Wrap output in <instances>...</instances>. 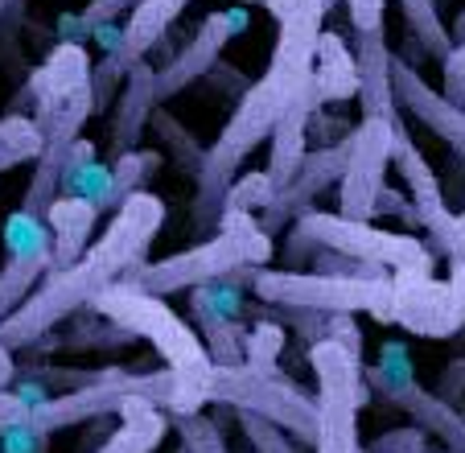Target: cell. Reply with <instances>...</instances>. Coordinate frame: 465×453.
<instances>
[{"mask_svg":"<svg viewBox=\"0 0 465 453\" xmlns=\"http://www.w3.org/2000/svg\"><path fill=\"white\" fill-rule=\"evenodd\" d=\"M445 91H449V104L465 99V42H457L445 58Z\"/></svg>","mask_w":465,"mask_h":453,"instance_id":"4316f807","label":"cell"},{"mask_svg":"<svg viewBox=\"0 0 465 453\" xmlns=\"http://www.w3.org/2000/svg\"><path fill=\"white\" fill-rule=\"evenodd\" d=\"M157 104V75H153L149 66H132L128 75V91H124V107L120 116H115V148H128L132 136L141 132L144 116H149V107Z\"/></svg>","mask_w":465,"mask_h":453,"instance_id":"ac0fdd59","label":"cell"},{"mask_svg":"<svg viewBox=\"0 0 465 453\" xmlns=\"http://www.w3.org/2000/svg\"><path fill=\"white\" fill-rule=\"evenodd\" d=\"M91 309L112 317L124 334L149 338L153 347L165 355V363H169L165 371H173V375H206L211 371V358H206V347L198 342V334H193L161 297L141 293V288H132L128 280H120V285L107 288Z\"/></svg>","mask_w":465,"mask_h":453,"instance_id":"8992f818","label":"cell"},{"mask_svg":"<svg viewBox=\"0 0 465 453\" xmlns=\"http://www.w3.org/2000/svg\"><path fill=\"white\" fill-rule=\"evenodd\" d=\"M359 37H383V0H346Z\"/></svg>","mask_w":465,"mask_h":453,"instance_id":"484cf974","label":"cell"},{"mask_svg":"<svg viewBox=\"0 0 465 453\" xmlns=\"http://www.w3.org/2000/svg\"><path fill=\"white\" fill-rule=\"evenodd\" d=\"M169 433V417L161 408H153L149 400H132L120 412V425L112 428L104 445L95 453H153Z\"/></svg>","mask_w":465,"mask_h":453,"instance_id":"9a60e30c","label":"cell"},{"mask_svg":"<svg viewBox=\"0 0 465 453\" xmlns=\"http://www.w3.org/2000/svg\"><path fill=\"white\" fill-rule=\"evenodd\" d=\"M395 128L400 120H362L359 132L346 140V166H342V202H338V218L346 223H367L379 210V194H383V169L391 161Z\"/></svg>","mask_w":465,"mask_h":453,"instance_id":"9c48e42d","label":"cell"},{"mask_svg":"<svg viewBox=\"0 0 465 453\" xmlns=\"http://www.w3.org/2000/svg\"><path fill=\"white\" fill-rule=\"evenodd\" d=\"M424 449V433L420 428H395V433H387L383 441H375V453H420Z\"/></svg>","mask_w":465,"mask_h":453,"instance_id":"83f0119b","label":"cell"},{"mask_svg":"<svg viewBox=\"0 0 465 453\" xmlns=\"http://www.w3.org/2000/svg\"><path fill=\"white\" fill-rule=\"evenodd\" d=\"M235 417H239V425H243L247 441L255 445V453H297L292 441H289V433H284L281 425L255 417V412H235Z\"/></svg>","mask_w":465,"mask_h":453,"instance_id":"603a6c76","label":"cell"},{"mask_svg":"<svg viewBox=\"0 0 465 453\" xmlns=\"http://www.w3.org/2000/svg\"><path fill=\"white\" fill-rule=\"evenodd\" d=\"M400 5H404V17H408V25L416 29V37H420L424 50L437 54V58H449L453 37H449V29L440 25L437 0H400Z\"/></svg>","mask_w":465,"mask_h":453,"instance_id":"ffe728a7","label":"cell"},{"mask_svg":"<svg viewBox=\"0 0 465 453\" xmlns=\"http://www.w3.org/2000/svg\"><path fill=\"white\" fill-rule=\"evenodd\" d=\"M239 29H247V9L243 5H227V9H219L214 17H206V25L198 29V37H193V42L173 58V66H165L157 75V99L177 96L185 83H193L198 75H206V66L214 62V54H219L223 45L239 34Z\"/></svg>","mask_w":465,"mask_h":453,"instance_id":"7c38bea8","label":"cell"},{"mask_svg":"<svg viewBox=\"0 0 465 453\" xmlns=\"http://www.w3.org/2000/svg\"><path fill=\"white\" fill-rule=\"evenodd\" d=\"M272 198H276V190H272V182H268V174L260 169V174H247L243 182L231 186L227 198H223V202H227L223 210H243V215H247L252 206H268Z\"/></svg>","mask_w":465,"mask_h":453,"instance_id":"cb8c5ba5","label":"cell"},{"mask_svg":"<svg viewBox=\"0 0 465 453\" xmlns=\"http://www.w3.org/2000/svg\"><path fill=\"white\" fill-rule=\"evenodd\" d=\"M177 433H182V445L190 453H231L227 441H223L219 425H214L211 417H203V412H193V417H173Z\"/></svg>","mask_w":465,"mask_h":453,"instance_id":"7402d4cb","label":"cell"},{"mask_svg":"<svg viewBox=\"0 0 465 453\" xmlns=\"http://www.w3.org/2000/svg\"><path fill=\"white\" fill-rule=\"evenodd\" d=\"M268 256H272L268 231L243 210H223V226L214 239H206L203 247H190L182 256H169L161 264H141L128 277V285L141 288V293L165 297L177 293V288H198L206 280L260 268V264H268Z\"/></svg>","mask_w":465,"mask_h":453,"instance_id":"3957f363","label":"cell"},{"mask_svg":"<svg viewBox=\"0 0 465 453\" xmlns=\"http://www.w3.org/2000/svg\"><path fill=\"white\" fill-rule=\"evenodd\" d=\"M325 244L334 256L371 264V268H391L395 280H420L432 277V252L412 236H391L375 231L367 223H346L334 215H309L297 223V244Z\"/></svg>","mask_w":465,"mask_h":453,"instance_id":"52a82bcc","label":"cell"},{"mask_svg":"<svg viewBox=\"0 0 465 453\" xmlns=\"http://www.w3.org/2000/svg\"><path fill=\"white\" fill-rule=\"evenodd\" d=\"M263 5L281 21L272 70H268L255 87H247L235 116H231L227 128H223L219 145L206 153L203 186H198V210H206V215L227 198L235 166H243L247 153H252L263 136H272L276 120H281L292 104H301V99L309 96V87H313L317 37H322V17L330 5H325V0H263Z\"/></svg>","mask_w":465,"mask_h":453,"instance_id":"6da1fadb","label":"cell"},{"mask_svg":"<svg viewBox=\"0 0 465 453\" xmlns=\"http://www.w3.org/2000/svg\"><path fill=\"white\" fill-rule=\"evenodd\" d=\"M391 96H400V104L412 107L429 128H437L465 157V107L461 104H449L445 96H432V91L416 79V70L395 58H391Z\"/></svg>","mask_w":465,"mask_h":453,"instance_id":"4fadbf2b","label":"cell"},{"mask_svg":"<svg viewBox=\"0 0 465 453\" xmlns=\"http://www.w3.org/2000/svg\"><path fill=\"white\" fill-rule=\"evenodd\" d=\"M0 244H5V256H9L5 268H0V322H5L54 272V236L42 215L13 210L0 223Z\"/></svg>","mask_w":465,"mask_h":453,"instance_id":"ba28073f","label":"cell"},{"mask_svg":"<svg viewBox=\"0 0 465 453\" xmlns=\"http://www.w3.org/2000/svg\"><path fill=\"white\" fill-rule=\"evenodd\" d=\"M367 375H371V384H375L391 404H400V396H404L408 388H416L412 355H408L404 342H383V350H379V363L371 367Z\"/></svg>","mask_w":465,"mask_h":453,"instance_id":"d6986e66","label":"cell"},{"mask_svg":"<svg viewBox=\"0 0 465 453\" xmlns=\"http://www.w3.org/2000/svg\"><path fill=\"white\" fill-rule=\"evenodd\" d=\"M124 5H132V0H91V9L83 13V25L87 29H95V25H104L112 13H120Z\"/></svg>","mask_w":465,"mask_h":453,"instance_id":"f1b7e54d","label":"cell"},{"mask_svg":"<svg viewBox=\"0 0 465 453\" xmlns=\"http://www.w3.org/2000/svg\"><path fill=\"white\" fill-rule=\"evenodd\" d=\"M177 453H190V449H185V445H182V449H177Z\"/></svg>","mask_w":465,"mask_h":453,"instance_id":"4dcf8cb0","label":"cell"},{"mask_svg":"<svg viewBox=\"0 0 465 453\" xmlns=\"http://www.w3.org/2000/svg\"><path fill=\"white\" fill-rule=\"evenodd\" d=\"M0 453H45V433L29 420L17 425H0Z\"/></svg>","mask_w":465,"mask_h":453,"instance_id":"d4e9b609","label":"cell"},{"mask_svg":"<svg viewBox=\"0 0 465 453\" xmlns=\"http://www.w3.org/2000/svg\"><path fill=\"white\" fill-rule=\"evenodd\" d=\"M161 223H165V202L153 198V194H141V190L128 194V198L115 206V218L104 231V239L87 244V252L74 264L50 272V277L29 293L25 306L0 322V347L21 350V347H29V342H37L42 334H50L54 326H62L71 314L95 306L107 288L128 280L132 272L144 264Z\"/></svg>","mask_w":465,"mask_h":453,"instance_id":"7a4b0ae2","label":"cell"},{"mask_svg":"<svg viewBox=\"0 0 465 453\" xmlns=\"http://www.w3.org/2000/svg\"><path fill=\"white\" fill-rule=\"evenodd\" d=\"M391 161L400 166L408 190H412V206L420 215V223L432 231V244H437L440 256H449L453 264H465V223L445 206L440 198V186L432 177L429 161L420 157V148L408 140L404 128H395V145H391Z\"/></svg>","mask_w":465,"mask_h":453,"instance_id":"8fae6325","label":"cell"},{"mask_svg":"<svg viewBox=\"0 0 465 453\" xmlns=\"http://www.w3.org/2000/svg\"><path fill=\"white\" fill-rule=\"evenodd\" d=\"M317 66H313V87L317 96L325 99H346L359 91V66H354V54L338 42L334 34H322L317 37Z\"/></svg>","mask_w":465,"mask_h":453,"instance_id":"e0dca14e","label":"cell"},{"mask_svg":"<svg viewBox=\"0 0 465 453\" xmlns=\"http://www.w3.org/2000/svg\"><path fill=\"white\" fill-rule=\"evenodd\" d=\"M185 9V0H136V13L124 25V50H120V66L132 70V62L141 58L149 45H157V37L169 29V21ZM112 62V66H115Z\"/></svg>","mask_w":465,"mask_h":453,"instance_id":"2e32d148","label":"cell"},{"mask_svg":"<svg viewBox=\"0 0 465 453\" xmlns=\"http://www.w3.org/2000/svg\"><path fill=\"white\" fill-rule=\"evenodd\" d=\"M395 314L391 322L404 326L424 338H449L457 326L465 322V264H457V272L440 285L432 277L420 280H395Z\"/></svg>","mask_w":465,"mask_h":453,"instance_id":"30bf717a","label":"cell"},{"mask_svg":"<svg viewBox=\"0 0 465 453\" xmlns=\"http://www.w3.org/2000/svg\"><path fill=\"white\" fill-rule=\"evenodd\" d=\"M457 37H461V42H465V17L457 21ZM453 45H457V42H453Z\"/></svg>","mask_w":465,"mask_h":453,"instance_id":"f546056e","label":"cell"},{"mask_svg":"<svg viewBox=\"0 0 465 453\" xmlns=\"http://www.w3.org/2000/svg\"><path fill=\"white\" fill-rule=\"evenodd\" d=\"M42 218L54 236V272H58L87 252V236L95 231L99 210L87 206V202H79V198H54Z\"/></svg>","mask_w":465,"mask_h":453,"instance_id":"5bb4252c","label":"cell"},{"mask_svg":"<svg viewBox=\"0 0 465 453\" xmlns=\"http://www.w3.org/2000/svg\"><path fill=\"white\" fill-rule=\"evenodd\" d=\"M309 367L317 375L313 396V449L317 453H359V408L367 404L362 358L338 342L317 338L309 350Z\"/></svg>","mask_w":465,"mask_h":453,"instance_id":"5b68a950","label":"cell"},{"mask_svg":"<svg viewBox=\"0 0 465 453\" xmlns=\"http://www.w3.org/2000/svg\"><path fill=\"white\" fill-rule=\"evenodd\" d=\"M284 347V330L276 322H260L252 334H243V367L260 375L276 371V355Z\"/></svg>","mask_w":465,"mask_h":453,"instance_id":"44dd1931","label":"cell"},{"mask_svg":"<svg viewBox=\"0 0 465 453\" xmlns=\"http://www.w3.org/2000/svg\"><path fill=\"white\" fill-rule=\"evenodd\" d=\"M255 297L268 306L301 309V314H359L367 309L379 322L395 314L391 277H325V272H255Z\"/></svg>","mask_w":465,"mask_h":453,"instance_id":"277c9868","label":"cell"}]
</instances>
